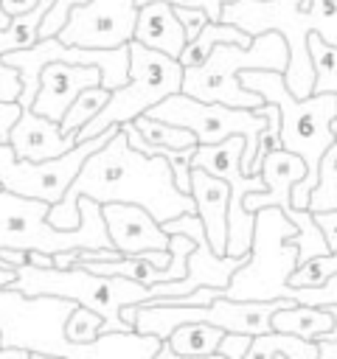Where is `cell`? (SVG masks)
<instances>
[{
	"label": "cell",
	"mask_w": 337,
	"mask_h": 359,
	"mask_svg": "<svg viewBox=\"0 0 337 359\" xmlns=\"http://www.w3.org/2000/svg\"><path fill=\"white\" fill-rule=\"evenodd\" d=\"M79 196H90L95 202H129L146 208L157 222L174 219L180 213H197V202L191 194H183L174 185V171L166 157L143 154L126 143L124 129L118 126L112 137L98 146L65 196L51 205L48 219L56 227L79 224Z\"/></svg>",
	"instance_id": "cell-1"
},
{
	"label": "cell",
	"mask_w": 337,
	"mask_h": 359,
	"mask_svg": "<svg viewBox=\"0 0 337 359\" xmlns=\"http://www.w3.org/2000/svg\"><path fill=\"white\" fill-rule=\"evenodd\" d=\"M14 275V266H0V348L65 359H154L160 337L143 331H110L84 345L70 342L65 323L79 303L56 294H22L8 286Z\"/></svg>",
	"instance_id": "cell-2"
},
{
	"label": "cell",
	"mask_w": 337,
	"mask_h": 359,
	"mask_svg": "<svg viewBox=\"0 0 337 359\" xmlns=\"http://www.w3.org/2000/svg\"><path fill=\"white\" fill-rule=\"evenodd\" d=\"M222 22L239 25L250 36L278 31L289 48L284 84L298 98L312 95L315 84L306 48L309 34L315 31L326 42L337 45V0H233L222 6Z\"/></svg>",
	"instance_id": "cell-3"
},
{
	"label": "cell",
	"mask_w": 337,
	"mask_h": 359,
	"mask_svg": "<svg viewBox=\"0 0 337 359\" xmlns=\"http://www.w3.org/2000/svg\"><path fill=\"white\" fill-rule=\"evenodd\" d=\"M239 81L247 90L261 93L264 101H272L281 112V149L295 151L306 163V177L292 185V205L306 208L309 194L317 182V168L323 151L334 143L331 118L337 115V93H312L298 98L286 90L281 70H242Z\"/></svg>",
	"instance_id": "cell-4"
},
{
	"label": "cell",
	"mask_w": 337,
	"mask_h": 359,
	"mask_svg": "<svg viewBox=\"0 0 337 359\" xmlns=\"http://www.w3.org/2000/svg\"><path fill=\"white\" fill-rule=\"evenodd\" d=\"M289 48L278 31L256 34L250 45L219 42L202 65L183 70V93L199 101H219L227 107L256 109L264 104L261 93L239 81L242 70H286Z\"/></svg>",
	"instance_id": "cell-5"
},
{
	"label": "cell",
	"mask_w": 337,
	"mask_h": 359,
	"mask_svg": "<svg viewBox=\"0 0 337 359\" xmlns=\"http://www.w3.org/2000/svg\"><path fill=\"white\" fill-rule=\"evenodd\" d=\"M51 202L0 188V247L62 252L73 247H112L101 202L79 196V224L56 227L48 219Z\"/></svg>",
	"instance_id": "cell-6"
},
{
	"label": "cell",
	"mask_w": 337,
	"mask_h": 359,
	"mask_svg": "<svg viewBox=\"0 0 337 359\" xmlns=\"http://www.w3.org/2000/svg\"><path fill=\"white\" fill-rule=\"evenodd\" d=\"M295 238L298 227L278 205L258 208L250 255L233 272L225 294L233 300H295L298 289L289 286V272L298 266Z\"/></svg>",
	"instance_id": "cell-7"
},
{
	"label": "cell",
	"mask_w": 337,
	"mask_h": 359,
	"mask_svg": "<svg viewBox=\"0 0 337 359\" xmlns=\"http://www.w3.org/2000/svg\"><path fill=\"white\" fill-rule=\"evenodd\" d=\"M11 289H20L22 294H56L67 297L79 306H87L104 317L101 334L110 331H135L121 320V306L126 303H143L152 297L149 286L124 278V275H95L84 266H34L22 264L17 266Z\"/></svg>",
	"instance_id": "cell-8"
},
{
	"label": "cell",
	"mask_w": 337,
	"mask_h": 359,
	"mask_svg": "<svg viewBox=\"0 0 337 359\" xmlns=\"http://www.w3.org/2000/svg\"><path fill=\"white\" fill-rule=\"evenodd\" d=\"M183 65L174 56L152 50L138 39H129V79L126 84L115 87L107 104L79 129V140L95 137L98 132L118 126L124 121L138 118L149 107L160 104L166 95L183 90Z\"/></svg>",
	"instance_id": "cell-9"
},
{
	"label": "cell",
	"mask_w": 337,
	"mask_h": 359,
	"mask_svg": "<svg viewBox=\"0 0 337 359\" xmlns=\"http://www.w3.org/2000/svg\"><path fill=\"white\" fill-rule=\"evenodd\" d=\"M146 115L185 126L197 135V143H219L233 135L244 137V151H242V171L253 174V160L258 149V135L267 123V118L256 109L247 107H227L219 101H199L185 95L183 90L166 95L160 104L149 107Z\"/></svg>",
	"instance_id": "cell-10"
},
{
	"label": "cell",
	"mask_w": 337,
	"mask_h": 359,
	"mask_svg": "<svg viewBox=\"0 0 337 359\" xmlns=\"http://www.w3.org/2000/svg\"><path fill=\"white\" fill-rule=\"evenodd\" d=\"M118 126H110L104 132H98L95 137L79 140L73 149H67L59 157L51 160H22L14 154V149L8 143H0V185L6 191L22 194V196H34V199H45V202H59L67 191V185L73 182V177L79 174V168L84 165V160L104 146L112 132Z\"/></svg>",
	"instance_id": "cell-11"
},
{
	"label": "cell",
	"mask_w": 337,
	"mask_h": 359,
	"mask_svg": "<svg viewBox=\"0 0 337 359\" xmlns=\"http://www.w3.org/2000/svg\"><path fill=\"white\" fill-rule=\"evenodd\" d=\"M135 20H138L135 0H90L70 11L67 22L56 36L67 45L115 48L132 39Z\"/></svg>",
	"instance_id": "cell-12"
},
{
	"label": "cell",
	"mask_w": 337,
	"mask_h": 359,
	"mask_svg": "<svg viewBox=\"0 0 337 359\" xmlns=\"http://www.w3.org/2000/svg\"><path fill=\"white\" fill-rule=\"evenodd\" d=\"M110 241L124 255H140L146 250H168V233L160 222L140 205L104 202L101 205Z\"/></svg>",
	"instance_id": "cell-13"
},
{
	"label": "cell",
	"mask_w": 337,
	"mask_h": 359,
	"mask_svg": "<svg viewBox=\"0 0 337 359\" xmlns=\"http://www.w3.org/2000/svg\"><path fill=\"white\" fill-rule=\"evenodd\" d=\"M101 84V70L93 65H70V62H48L39 73V90L34 95L31 109L51 118L62 121L73 98L84 87Z\"/></svg>",
	"instance_id": "cell-14"
},
{
	"label": "cell",
	"mask_w": 337,
	"mask_h": 359,
	"mask_svg": "<svg viewBox=\"0 0 337 359\" xmlns=\"http://www.w3.org/2000/svg\"><path fill=\"white\" fill-rule=\"evenodd\" d=\"M247 255H216L211 250L208 238H199L194 244L191 255H188L185 275L177 278V280L152 283L149 292H152V297H160V294H185V292H194L197 286H219V289H227L233 272L247 261Z\"/></svg>",
	"instance_id": "cell-15"
},
{
	"label": "cell",
	"mask_w": 337,
	"mask_h": 359,
	"mask_svg": "<svg viewBox=\"0 0 337 359\" xmlns=\"http://www.w3.org/2000/svg\"><path fill=\"white\" fill-rule=\"evenodd\" d=\"M76 143H79L76 132H65L59 121H51L45 115L34 112L31 107L20 112V118L8 135V146L22 160H51V157L65 154Z\"/></svg>",
	"instance_id": "cell-16"
},
{
	"label": "cell",
	"mask_w": 337,
	"mask_h": 359,
	"mask_svg": "<svg viewBox=\"0 0 337 359\" xmlns=\"http://www.w3.org/2000/svg\"><path fill=\"white\" fill-rule=\"evenodd\" d=\"M258 174L264 180V191H250L244 196V208L250 213H256L258 208L278 205L284 213H289L295 208L292 205V185L306 177L303 157H298L289 149H275V151H270V154L261 157Z\"/></svg>",
	"instance_id": "cell-17"
},
{
	"label": "cell",
	"mask_w": 337,
	"mask_h": 359,
	"mask_svg": "<svg viewBox=\"0 0 337 359\" xmlns=\"http://www.w3.org/2000/svg\"><path fill=\"white\" fill-rule=\"evenodd\" d=\"M191 196L197 202V216L205 224L208 244L216 255H225L227 247V202H230V185L208 174L205 168H191Z\"/></svg>",
	"instance_id": "cell-18"
},
{
	"label": "cell",
	"mask_w": 337,
	"mask_h": 359,
	"mask_svg": "<svg viewBox=\"0 0 337 359\" xmlns=\"http://www.w3.org/2000/svg\"><path fill=\"white\" fill-rule=\"evenodd\" d=\"M292 303L298 300H233L227 294H219L205 306V323H213L225 331H244L256 337L272 331V314Z\"/></svg>",
	"instance_id": "cell-19"
},
{
	"label": "cell",
	"mask_w": 337,
	"mask_h": 359,
	"mask_svg": "<svg viewBox=\"0 0 337 359\" xmlns=\"http://www.w3.org/2000/svg\"><path fill=\"white\" fill-rule=\"evenodd\" d=\"M132 39H138L140 45L160 50L166 56H180V50L185 48V28L174 14V6L166 0H149L138 6V20H135V31Z\"/></svg>",
	"instance_id": "cell-20"
},
{
	"label": "cell",
	"mask_w": 337,
	"mask_h": 359,
	"mask_svg": "<svg viewBox=\"0 0 337 359\" xmlns=\"http://www.w3.org/2000/svg\"><path fill=\"white\" fill-rule=\"evenodd\" d=\"M331 325H334V317H331L329 306L292 303L272 314V331H286V334H298L306 339H317V337L329 334Z\"/></svg>",
	"instance_id": "cell-21"
},
{
	"label": "cell",
	"mask_w": 337,
	"mask_h": 359,
	"mask_svg": "<svg viewBox=\"0 0 337 359\" xmlns=\"http://www.w3.org/2000/svg\"><path fill=\"white\" fill-rule=\"evenodd\" d=\"M219 42H233V45H250L253 42V36L247 34V31H242L239 25H230V22H213V20H208L205 25H202V31L194 36V39H188L185 42V48L180 50V56H177V62L183 65V67H194V65H202L205 59H208V53L219 45Z\"/></svg>",
	"instance_id": "cell-22"
},
{
	"label": "cell",
	"mask_w": 337,
	"mask_h": 359,
	"mask_svg": "<svg viewBox=\"0 0 337 359\" xmlns=\"http://www.w3.org/2000/svg\"><path fill=\"white\" fill-rule=\"evenodd\" d=\"M225 328L205 323V320H191L177 325L166 339L171 342L177 356H216L219 339H222Z\"/></svg>",
	"instance_id": "cell-23"
},
{
	"label": "cell",
	"mask_w": 337,
	"mask_h": 359,
	"mask_svg": "<svg viewBox=\"0 0 337 359\" xmlns=\"http://www.w3.org/2000/svg\"><path fill=\"white\" fill-rule=\"evenodd\" d=\"M247 356H256V359H270V356L317 359V342L306 339V337H298V334H286V331H267V334L253 337Z\"/></svg>",
	"instance_id": "cell-24"
},
{
	"label": "cell",
	"mask_w": 337,
	"mask_h": 359,
	"mask_svg": "<svg viewBox=\"0 0 337 359\" xmlns=\"http://www.w3.org/2000/svg\"><path fill=\"white\" fill-rule=\"evenodd\" d=\"M312 70H315V84L312 93H337V45L326 42L320 34H309L306 39Z\"/></svg>",
	"instance_id": "cell-25"
},
{
	"label": "cell",
	"mask_w": 337,
	"mask_h": 359,
	"mask_svg": "<svg viewBox=\"0 0 337 359\" xmlns=\"http://www.w3.org/2000/svg\"><path fill=\"white\" fill-rule=\"evenodd\" d=\"M312 213L317 210H331L337 208V140L323 151L320 157V168H317V182L309 194V205Z\"/></svg>",
	"instance_id": "cell-26"
},
{
	"label": "cell",
	"mask_w": 337,
	"mask_h": 359,
	"mask_svg": "<svg viewBox=\"0 0 337 359\" xmlns=\"http://www.w3.org/2000/svg\"><path fill=\"white\" fill-rule=\"evenodd\" d=\"M135 129L149 140V143H163V146H174V149H183V146H197V135L185 126H177V123H168V121H160V118H152L146 112H140L138 118H132Z\"/></svg>",
	"instance_id": "cell-27"
},
{
	"label": "cell",
	"mask_w": 337,
	"mask_h": 359,
	"mask_svg": "<svg viewBox=\"0 0 337 359\" xmlns=\"http://www.w3.org/2000/svg\"><path fill=\"white\" fill-rule=\"evenodd\" d=\"M110 93L112 90H107V87H101V84H95V87H84L76 98H73V104L67 107V112L62 115V129L65 132H76L79 135V129L107 104V98H110Z\"/></svg>",
	"instance_id": "cell-28"
},
{
	"label": "cell",
	"mask_w": 337,
	"mask_h": 359,
	"mask_svg": "<svg viewBox=\"0 0 337 359\" xmlns=\"http://www.w3.org/2000/svg\"><path fill=\"white\" fill-rule=\"evenodd\" d=\"M334 272H337V250L315 255V258L298 264L289 272V286H295V289H315V286H323Z\"/></svg>",
	"instance_id": "cell-29"
},
{
	"label": "cell",
	"mask_w": 337,
	"mask_h": 359,
	"mask_svg": "<svg viewBox=\"0 0 337 359\" xmlns=\"http://www.w3.org/2000/svg\"><path fill=\"white\" fill-rule=\"evenodd\" d=\"M101 323L104 317L87 306H76L65 323V337L76 345H84V342H93L98 334H101Z\"/></svg>",
	"instance_id": "cell-30"
},
{
	"label": "cell",
	"mask_w": 337,
	"mask_h": 359,
	"mask_svg": "<svg viewBox=\"0 0 337 359\" xmlns=\"http://www.w3.org/2000/svg\"><path fill=\"white\" fill-rule=\"evenodd\" d=\"M84 3H90V0H53V6L45 11V17L39 22V36H56L62 31V25L67 22L70 11Z\"/></svg>",
	"instance_id": "cell-31"
},
{
	"label": "cell",
	"mask_w": 337,
	"mask_h": 359,
	"mask_svg": "<svg viewBox=\"0 0 337 359\" xmlns=\"http://www.w3.org/2000/svg\"><path fill=\"white\" fill-rule=\"evenodd\" d=\"M250 342H253V334H244V331H225L222 339H219L216 356H225V359H247Z\"/></svg>",
	"instance_id": "cell-32"
},
{
	"label": "cell",
	"mask_w": 337,
	"mask_h": 359,
	"mask_svg": "<svg viewBox=\"0 0 337 359\" xmlns=\"http://www.w3.org/2000/svg\"><path fill=\"white\" fill-rule=\"evenodd\" d=\"M298 303H312V306H337V272L315 289H298L295 294Z\"/></svg>",
	"instance_id": "cell-33"
},
{
	"label": "cell",
	"mask_w": 337,
	"mask_h": 359,
	"mask_svg": "<svg viewBox=\"0 0 337 359\" xmlns=\"http://www.w3.org/2000/svg\"><path fill=\"white\" fill-rule=\"evenodd\" d=\"M20 93H22L20 70L6 65V59L0 56V101H20Z\"/></svg>",
	"instance_id": "cell-34"
},
{
	"label": "cell",
	"mask_w": 337,
	"mask_h": 359,
	"mask_svg": "<svg viewBox=\"0 0 337 359\" xmlns=\"http://www.w3.org/2000/svg\"><path fill=\"white\" fill-rule=\"evenodd\" d=\"M174 14H177V20H180V22H183V28H185V42H188V39H194V36L202 31V25L208 22V14H205L202 8L174 6Z\"/></svg>",
	"instance_id": "cell-35"
},
{
	"label": "cell",
	"mask_w": 337,
	"mask_h": 359,
	"mask_svg": "<svg viewBox=\"0 0 337 359\" xmlns=\"http://www.w3.org/2000/svg\"><path fill=\"white\" fill-rule=\"evenodd\" d=\"M135 3L140 6V3H149V0H135ZM166 3H171V6H191V8H202V11L208 14V20L219 22V20H222V6H225V3H233V0H166Z\"/></svg>",
	"instance_id": "cell-36"
},
{
	"label": "cell",
	"mask_w": 337,
	"mask_h": 359,
	"mask_svg": "<svg viewBox=\"0 0 337 359\" xmlns=\"http://www.w3.org/2000/svg\"><path fill=\"white\" fill-rule=\"evenodd\" d=\"M315 222H317V227L323 230V238H326V244H329V252L337 250V208H331V210H317V213H315Z\"/></svg>",
	"instance_id": "cell-37"
},
{
	"label": "cell",
	"mask_w": 337,
	"mask_h": 359,
	"mask_svg": "<svg viewBox=\"0 0 337 359\" xmlns=\"http://www.w3.org/2000/svg\"><path fill=\"white\" fill-rule=\"evenodd\" d=\"M20 112H22L20 101H0V143H8V135H11Z\"/></svg>",
	"instance_id": "cell-38"
},
{
	"label": "cell",
	"mask_w": 337,
	"mask_h": 359,
	"mask_svg": "<svg viewBox=\"0 0 337 359\" xmlns=\"http://www.w3.org/2000/svg\"><path fill=\"white\" fill-rule=\"evenodd\" d=\"M0 258L8 264V266H22V264H28V252L25 250H14V247H0Z\"/></svg>",
	"instance_id": "cell-39"
},
{
	"label": "cell",
	"mask_w": 337,
	"mask_h": 359,
	"mask_svg": "<svg viewBox=\"0 0 337 359\" xmlns=\"http://www.w3.org/2000/svg\"><path fill=\"white\" fill-rule=\"evenodd\" d=\"M317 359H337V337H317Z\"/></svg>",
	"instance_id": "cell-40"
},
{
	"label": "cell",
	"mask_w": 337,
	"mask_h": 359,
	"mask_svg": "<svg viewBox=\"0 0 337 359\" xmlns=\"http://www.w3.org/2000/svg\"><path fill=\"white\" fill-rule=\"evenodd\" d=\"M0 6H3V11H6L8 17H17V14H22V11L34 8V6H37V0H0Z\"/></svg>",
	"instance_id": "cell-41"
},
{
	"label": "cell",
	"mask_w": 337,
	"mask_h": 359,
	"mask_svg": "<svg viewBox=\"0 0 337 359\" xmlns=\"http://www.w3.org/2000/svg\"><path fill=\"white\" fill-rule=\"evenodd\" d=\"M31 353L25 348H0V359H28Z\"/></svg>",
	"instance_id": "cell-42"
},
{
	"label": "cell",
	"mask_w": 337,
	"mask_h": 359,
	"mask_svg": "<svg viewBox=\"0 0 337 359\" xmlns=\"http://www.w3.org/2000/svg\"><path fill=\"white\" fill-rule=\"evenodd\" d=\"M8 20H11V17H8V14L3 11V6H0V28H6V25H8Z\"/></svg>",
	"instance_id": "cell-43"
},
{
	"label": "cell",
	"mask_w": 337,
	"mask_h": 359,
	"mask_svg": "<svg viewBox=\"0 0 337 359\" xmlns=\"http://www.w3.org/2000/svg\"><path fill=\"white\" fill-rule=\"evenodd\" d=\"M329 126H331V135H334V140H337V115L331 118V123H329Z\"/></svg>",
	"instance_id": "cell-44"
},
{
	"label": "cell",
	"mask_w": 337,
	"mask_h": 359,
	"mask_svg": "<svg viewBox=\"0 0 337 359\" xmlns=\"http://www.w3.org/2000/svg\"><path fill=\"white\" fill-rule=\"evenodd\" d=\"M0 188H3V185H0Z\"/></svg>",
	"instance_id": "cell-45"
}]
</instances>
